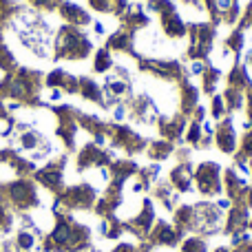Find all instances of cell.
Segmentation results:
<instances>
[{
  "instance_id": "44dd1931",
  "label": "cell",
  "mask_w": 252,
  "mask_h": 252,
  "mask_svg": "<svg viewBox=\"0 0 252 252\" xmlns=\"http://www.w3.org/2000/svg\"><path fill=\"white\" fill-rule=\"evenodd\" d=\"M221 75H223L221 66L206 62L204 71H201V75H199V78H201V87H199L201 95L213 97L215 93H217V87H219V80H221Z\"/></svg>"
},
{
  "instance_id": "7402d4cb",
  "label": "cell",
  "mask_w": 252,
  "mask_h": 252,
  "mask_svg": "<svg viewBox=\"0 0 252 252\" xmlns=\"http://www.w3.org/2000/svg\"><path fill=\"white\" fill-rule=\"evenodd\" d=\"M148 155V159L151 161H155V164H161V161H166V159H170L173 157V153H175V144H170V142H166V139H148V146H146V151H144Z\"/></svg>"
},
{
  "instance_id": "4dcf8cb0",
  "label": "cell",
  "mask_w": 252,
  "mask_h": 252,
  "mask_svg": "<svg viewBox=\"0 0 252 252\" xmlns=\"http://www.w3.org/2000/svg\"><path fill=\"white\" fill-rule=\"evenodd\" d=\"M113 252H139V250H137V244H130V241H120V244L113 248Z\"/></svg>"
},
{
  "instance_id": "7c38bea8",
  "label": "cell",
  "mask_w": 252,
  "mask_h": 252,
  "mask_svg": "<svg viewBox=\"0 0 252 252\" xmlns=\"http://www.w3.org/2000/svg\"><path fill=\"white\" fill-rule=\"evenodd\" d=\"M213 142L223 155H235L237 146H239V137H237V124L232 115H226L223 120H219L215 124Z\"/></svg>"
},
{
  "instance_id": "cb8c5ba5",
  "label": "cell",
  "mask_w": 252,
  "mask_h": 252,
  "mask_svg": "<svg viewBox=\"0 0 252 252\" xmlns=\"http://www.w3.org/2000/svg\"><path fill=\"white\" fill-rule=\"evenodd\" d=\"M221 97H223V102H226L228 115H232V113H239V111H244L246 93L237 91V89H230V87H226V89H223V91H221Z\"/></svg>"
},
{
  "instance_id": "d6986e66",
  "label": "cell",
  "mask_w": 252,
  "mask_h": 252,
  "mask_svg": "<svg viewBox=\"0 0 252 252\" xmlns=\"http://www.w3.org/2000/svg\"><path fill=\"white\" fill-rule=\"evenodd\" d=\"M226 87L237 89V91H241V93L248 91L252 87V73L248 71V66L241 64V62H235L232 69L228 71V75H226Z\"/></svg>"
},
{
  "instance_id": "ac0fdd59",
  "label": "cell",
  "mask_w": 252,
  "mask_h": 252,
  "mask_svg": "<svg viewBox=\"0 0 252 252\" xmlns=\"http://www.w3.org/2000/svg\"><path fill=\"white\" fill-rule=\"evenodd\" d=\"M60 16L66 20V25H71V27H87V25H91V16H89V11L87 9H82L80 4H75V2H71V0H64V2L60 4Z\"/></svg>"
},
{
  "instance_id": "30bf717a",
  "label": "cell",
  "mask_w": 252,
  "mask_h": 252,
  "mask_svg": "<svg viewBox=\"0 0 252 252\" xmlns=\"http://www.w3.org/2000/svg\"><path fill=\"white\" fill-rule=\"evenodd\" d=\"M252 217V210L244 201H232V206L226 210V217H223V235L228 237H239L244 232H248V223Z\"/></svg>"
},
{
  "instance_id": "d6a6232c",
  "label": "cell",
  "mask_w": 252,
  "mask_h": 252,
  "mask_svg": "<svg viewBox=\"0 0 252 252\" xmlns=\"http://www.w3.org/2000/svg\"><path fill=\"white\" fill-rule=\"evenodd\" d=\"M248 173H250V175H252V159H250V161H248Z\"/></svg>"
},
{
  "instance_id": "83f0119b",
  "label": "cell",
  "mask_w": 252,
  "mask_h": 252,
  "mask_svg": "<svg viewBox=\"0 0 252 252\" xmlns=\"http://www.w3.org/2000/svg\"><path fill=\"white\" fill-rule=\"evenodd\" d=\"M208 113L210 118L215 120V122H219V120H223L228 115V109H226V102H223L221 93H215L213 97H210V106H208Z\"/></svg>"
},
{
  "instance_id": "9a60e30c",
  "label": "cell",
  "mask_w": 252,
  "mask_h": 252,
  "mask_svg": "<svg viewBox=\"0 0 252 252\" xmlns=\"http://www.w3.org/2000/svg\"><path fill=\"white\" fill-rule=\"evenodd\" d=\"M192 173H195V166L192 161H179L170 168L168 173V182L179 195H188V192L195 190V184H192Z\"/></svg>"
},
{
  "instance_id": "8fae6325",
  "label": "cell",
  "mask_w": 252,
  "mask_h": 252,
  "mask_svg": "<svg viewBox=\"0 0 252 252\" xmlns=\"http://www.w3.org/2000/svg\"><path fill=\"white\" fill-rule=\"evenodd\" d=\"M146 241L153 248H177L184 241V235L173 226V221H166V219H157L155 226L151 228Z\"/></svg>"
},
{
  "instance_id": "5bb4252c",
  "label": "cell",
  "mask_w": 252,
  "mask_h": 252,
  "mask_svg": "<svg viewBox=\"0 0 252 252\" xmlns=\"http://www.w3.org/2000/svg\"><path fill=\"white\" fill-rule=\"evenodd\" d=\"M179 197L182 195L170 186V182L166 177H159L151 188V199L155 201V204H159L161 208H164L166 213H170V215H173V210L179 206Z\"/></svg>"
},
{
  "instance_id": "f546056e",
  "label": "cell",
  "mask_w": 252,
  "mask_h": 252,
  "mask_svg": "<svg viewBox=\"0 0 252 252\" xmlns=\"http://www.w3.org/2000/svg\"><path fill=\"white\" fill-rule=\"evenodd\" d=\"M244 113H246V122L252 124V87L246 91V102H244Z\"/></svg>"
},
{
  "instance_id": "1f68e13d",
  "label": "cell",
  "mask_w": 252,
  "mask_h": 252,
  "mask_svg": "<svg viewBox=\"0 0 252 252\" xmlns=\"http://www.w3.org/2000/svg\"><path fill=\"white\" fill-rule=\"evenodd\" d=\"M246 66H248V71L252 73V49L246 51Z\"/></svg>"
},
{
  "instance_id": "f1b7e54d",
  "label": "cell",
  "mask_w": 252,
  "mask_h": 252,
  "mask_svg": "<svg viewBox=\"0 0 252 252\" xmlns=\"http://www.w3.org/2000/svg\"><path fill=\"white\" fill-rule=\"evenodd\" d=\"M89 7L97 13H111V0H87Z\"/></svg>"
},
{
  "instance_id": "9c48e42d",
  "label": "cell",
  "mask_w": 252,
  "mask_h": 252,
  "mask_svg": "<svg viewBox=\"0 0 252 252\" xmlns=\"http://www.w3.org/2000/svg\"><path fill=\"white\" fill-rule=\"evenodd\" d=\"M188 122H190V120H188L186 115H182L179 111H173V113H166V115L161 113L155 124H157V133H159L161 139L179 146V144L184 142V133H186V128H188Z\"/></svg>"
},
{
  "instance_id": "7a4b0ae2",
  "label": "cell",
  "mask_w": 252,
  "mask_h": 252,
  "mask_svg": "<svg viewBox=\"0 0 252 252\" xmlns=\"http://www.w3.org/2000/svg\"><path fill=\"white\" fill-rule=\"evenodd\" d=\"M93 51V42L80 27L64 25L56 35V58L62 60H87Z\"/></svg>"
},
{
  "instance_id": "2e32d148",
  "label": "cell",
  "mask_w": 252,
  "mask_h": 252,
  "mask_svg": "<svg viewBox=\"0 0 252 252\" xmlns=\"http://www.w3.org/2000/svg\"><path fill=\"white\" fill-rule=\"evenodd\" d=\"M148 25H151V16H148L146 9L137 2H130V7L126 9V13L120 18V27H122L124 31L135 33V35H137V31L146 29Z\"/></svg>"
},
{
  "instance_id": "8992f818",
  "label": "cell",
  "mask_w": 252,
  "mask_h": 252,
  "mask_svg": "<svg viewBox=\"0 0 252 252\" xmlns=\"http://www.w3.org/2000/svg\"><path fill=\"white\" fill-rule=\"evenodd\" d=\"M106 139L111 142L113 148L126 153V157L142 155L148 146L146 137H142V135H139L135 128H130L128 124H120V122H113V124L106 126Z\"/></svg>"
},
{
  "instance_id": "ba28073f",
  "label": "cell",
  "mask_w": 252,
  "mask_h": 252,
  "mask_svg": "<svg viewBox=\"0 0 252 252\" xmlns=\"http://www.w3.org/2000/svg\"><path fill=\"white\" fill-rule=\"evenodd\" d=\"M155 221H157L155 201H153L151 197H144L139 210L133 215V217L126 219L124 226H126V232H128V235H133L137 241H144L148 237V232H151V228L155 226Z\"/></svg>"
},
{
  "instance_id": "4fadbf2b",
  "label": "cell",
  "mask_w": 252,
  "mask_h": 252,
  "mask_svg": "<svg viewBox=\"0 0 252 252\" xmlns=\"http://www.w3.org/2000/svg\"><path fill=\"white\" fill-rule=\"evenodd\" d=\"M177 95H179V100H177L179 109L177 111L190 120V115L195 113V109L199 106V97H201L199 87H195V84L190 82V78L186 75V78L177 84Z\"/></svg>"
},
{
  "instance_id": "ffe728a7",
  "label": "cell",
  "mask_w": 252,
  "mask_h": 252,
  "mask_svg": "<svg viewBox=\"0 0 252 252\" xmlns=\"http://www.w3.org/2000/svg\"><path fill=\"white\" fill-rule=\"evenodd\" d=\"M78 93L84 97V100L93 102V104H100L102 109H106V102H104V91H102V84H97L93 78H78Z\"/></svg>"
},
{
  "instance_id": "5b68a950",
  "label": "cell",
  "mask_w": 252,
  "mask_h": 252,
  "mask_svg": "<svg viewBox=\"0 0 252 252\" xmlns=\"http://www.w3.org/2000/svg\"><path fill=\"white\" fill-rule=\"evenodd\" d=\"M192 184H195V190L204 199H217L223 192V168L217 161L204 159L201 164L195 166Z\"/></svg>"
},
{
  "instance_id": "52a82bcc",
  "label": "cell",
  "mask_w": 252,
  "mask_h": 252,
  "mask_svg": "<svg viewBox=\"0 0 252 252\" xmlns=\"http://www.w3.org/2000/svg\"><path fill=\"white\" fill-rule=\"evenodd\" d=\"M126 115L133 124L139 126H148V124H155L157 118H159V109H157L155 100H153L148 93H135L126 100Z\"/></svg>"
},
{
  "instance_id": "d4e9b609",
  "label": "cell",
  "mask_w": 252,
  "mask_h": 252,
  "mask_svg": "<svg viewBox=\"0 0 252 252\" xmlns=\"http://www.w3.org/2000/svg\"><path fill=\"white\" fill-rule=\"evenodd\" d=\"M161 177V166L159 164H148L137 170V182L144 186V190H151L153 184Z\"/></svg>"
},
{
  "instance_id": "277c9868",
  "label": "cell",
  "mask_w": 252,
  "mask_h": 252,
  "mask_svg": "<svg viewBox=\"0 0 252 252\" xmlns=\"http://www.w3.org/2000/svg\"><path fill=\"white\" fill-rule=\"evenodd\" d=\"M146 9L159 16V27L166 38L182 40L188 33V22L177 11V4L173 0H146Z\"/></svg>"
},
{
  "instance_id": "484cf974",
  "label": "cell",
  "mask_w": 252,
  "mask_h": 252,
  "mask_svg": "<svg viewBox=\"0 0 252 252\" xmlns=\"http://www.w3.org/2000/svg\"><path fill=\"white\" fill-rule=\"evenodd\" d=\"M179 250L182 252H210L208 239H206V237H199V235L184 237V241L179 244Z\"/></svg>"
},
{
  "instance_id": "e0dca14e",
  "label": "cell",
  "mask_w": 252,
  "mask_h": 252,
  "mask_svg": "<svg viewBox=\"0 0 252 252\" xmlns=\"http://www.w3.org/2000/svg\"><path fill=\"white\" fill-rule=\"evenodd\" d=\"M106 49L109 51H118V53H126V56H133L137 58V49H135V33H130V31H124L122 27H120L115 33L109 35V40H106Z\"/></svg>"
},
{
  "instance_id": "4316f807",
  "label": "cell",
  "mask_w": 252,
  "mask_h": 252,
  "mask_svg": "<svg viewBox=\"0 0 252 252\" xmlns=\"http://www.w3.org/2000/svg\"><path fill=\"white\" fill-rule=\"evenodd\" d=\"M111 69H113V56H111V51L106 47L97 49L95 58H93V71L95 73H109Z\"/></svg>"
},
{
  "instance_id": "603a6c76",
  "label": "cell",
  "mask_w": 252,
  "mask_h": 252,
  "mask_svg": "<svg viewBox=\"0 0 252 252\" xmlns=\"http://www.w3.org/2000/svg\"><path fill=\"white\" fill-rule=\"evenodd\" d=\"M244 128H246V133L239 137V146H237V151H235V164L237 166H244L252 159V124L246 122Z\"/></svg>"
},
{
  "instance_id": "3957f363",
  "label": "cell",
  "mask_w": 252,
  "mask_h": 252,
  "mask_svg": "<svg viewBox=\"0 0 252 252\" xmlns=\"http://www.w3.org/2000/svg\"><path fill=\"white\" fill-rule=\"evenodd\" d=\"M137 69L142 73L153 75L155 80L166 84H179L186 78V66L182 60H170V58H148L139 53L137 58Z\"/></svg>"
},
{
  "instance_id": "6da1fadb",
  "label": "cell",
  "mask_w": 252,
  "mask_h": 252,
  "mask_svg": "<svg viewBox=\"0 0 252 252\" xmlns=\"http://www.w3.org/2000/svg\"><path fill=\"white\" fill-rule=\"evenodd\" d=\"M217 25L210 20H192L188 22V49H186V60H201L208 62L215 51V42H217Z\"/></svg>"
}]
</instances>
